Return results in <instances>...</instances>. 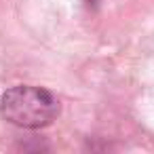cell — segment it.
Returning <instances> with one entry per match:
<instances>
[{"mask_svg": "<svg viewBox=\"0 0 154 154\" xmlns=\"http://www.w3.org/2000/svg\"><path fill=\"white\" fill-rule=\"evenodd\" d=\"M0 114L21 129L49 127L59 114V99L40 87H13L0 99Z\"/></svg>", "mask_w": 154, "mask_h": 154, "instance_id": "obj_1", "label": "cell"}, {"mask_svg": "<svg viewBox=\"0 0 154 154\" xmlns=\"http://www.w3.org/2000/svg\"><path fill=\"white\" fill-rule=\"evenodd\" d=\"M87 2H89V5H91V2H97V0H87Z\"/></svg>", "mask_w": 154, "mask_h": 154, "instance_id": "obj_2", "label": "cell"}]
</instances>
